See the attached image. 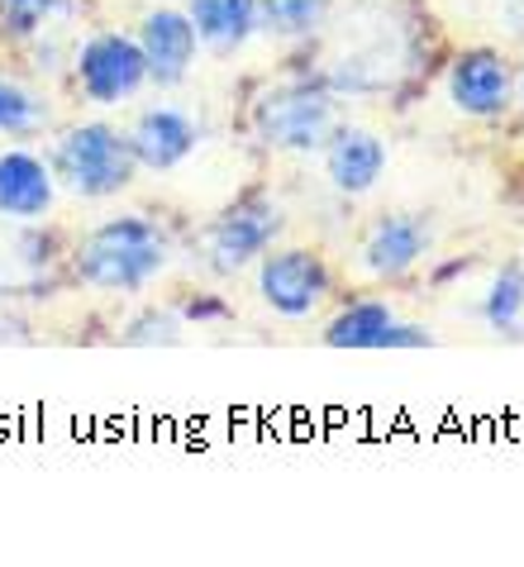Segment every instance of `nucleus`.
Masks as SVG:
<instances>
[{
    "label": "nucleus",
    "mask_w": 524,
    "mask_h": 567,
    "mask_svg": "<svg viewBox=\"0 0 524 567\" xmlns=\"http://www.w3.org/2000/svg\"><path fill=\"white\" fill-rule=\"evenodd\" d=\"M172 258L167 234L143 215H120L95 225L76 248V281L105 296H134Z\"/></svg>",
    "instance_id": "obj_1"
},
{
    "label": "nucleus",
    "mask_w": 524,
    "mask_h": 567,
    "mask_svg": "<svg viewBox=\"0 0 524 567\" xmlns=\"http://www.w3.org/2000/svg\"><path fill=\"white\" fill-rule=\"evenodd\" d=\"M53 177L62 192L82 196V200H105V196H120L124 186L134 182V153H130V138H124L115 124H72V130L58 134L53 157H48Z\"/></svg>",
    "instance_id": "obj_2"
},
{
    "label": "nucleus",
    "mask_w": 524,
    "mask_h": 567,
    "mask_svg": "<svg viewBox=\"0 0 524 567\" xmlns=\"http://www.w3.org/2000/svg\"><path fill=\"white\" fill-rule=\"evenodd\" d=\"M333 124V91L320 82H281L253 105V134L277 153H320Z\"/></svg>",
    "instance_id": "obj_3"
},
{
    "label": "nucleus",
    "mask_w": 524,
    "mask_h": 567,
    "mask_svg": "<svg viewBox=\"0 0 524 567\" xmlns=\"http://www.w3.org/2000/svg\"><path fill=\"white\" fill-rule=\"evenodd\" d=\"M281 225H286V219L277 210V200H267V196L238 200V206H229L225 215H215L210 225H205V234H201L205 262H210L219 277L244 272V267H253L267 254V248L277 244Z\"/></svg>",
    "instance_id": "obj_4"
},
{
    "label": "nucleus",
    "mask_w": 524,
    "mask_h": 567,
    "mask_svg": "<svg viewBox=\"0 0 524 567\" xmlns=\"http://www.w3.org/2000/svg\"><path fill=\"white\" fill-rule=\"evenodd\" d=\"M333 291V277L315 248H277L258 258V296L281 320H315Z\"/></svg>",
    "instance_id": "obj_5"
},
{
    "label": "nucleus",
    "mask_w": 524,
    "mask_h": 567,
    "mask_svg": "<svg viewBox=\"0 0 524 567\" xmlns=\"http://www.w3.org/2000/svg\"><path fill=\"white\" fill-rule=\"evenodd\" d=\"M76 91L91 105H124L134 101L143 86H148V62L138 53V39L130 34H91L82 49H76Z\"/></svg>",
    "instance_id": "obj_6"
},
{
    "label": "nucleus",
    "mask_w": 524,
    "mask_h": 567,
    "mask_svg": "<svg viewBox=\"0 0 524 567\" xmlns=\"http://www.w3.org/2000/svg\"><path fill=\"white\" fill-rule=\"evenodd\" d=\"M429 248H434V215H424V210H387V215L372 219L368 234H362L358 258H362V272L387 281V277L410 272Z\"/></svg>",
    "instance_id": "obj_7"
},
{
    "label": "nucleus",
    "mask_w": 524,
    "mask_h": 567,
    "mask_svg": "<svg viewBox=\"0 0 524 567\" xmlns=\"http://www.w3.org/2000/svg\"><path fill=\"white\" fill-rule=\"evenodd\" d=\"M449 101L472 120H496L515 105V68L496 49L458 53L449 68Z\"/></svg>",
    "instance_id": "obj_8"
},
{
    "label": "nucleus",
    "mask_w": 524,
    "mask_h": 567,
    "mask_svg": "<svg viewBox=\"0 0 524 567\" xmlns=\"http://www.w3.org/2000/svg\"><path fill=\"white\" fill-rule=\"evenodd\" d=\"M124 138H130V153H134L138 167L172 172L201 148L205 130H201V120L191 115V110H182V105H148L130 124V134Z\"/></svg>",
    "instance_id": "obj_9"
},
{
    "label": "nucleus",
    "mask_w": 524,
    "mask_h": 567,
    "mask_svg": "<svg viewBox=\"0 0 524 567\" xmlns=\"http://www.w3.org/2000/svg\"><path fill=\"white\" fill-rule=\"evenodd\" d=\"M325 177L339 196H368L387 172V144L381 134L362 130V124H333V134L325 138Z\"/></svg>",
    "instance_id": "obj_10"
},
{
    "label": "nucleus",
    "mask_w": 524,
    "mask_h": 567,
    "mask_svg": "<svg viewBox=\"0 0 524 567\" xmlns=\"http://www.w3.org/2000/svg\"><path fill=\"white\" fill-rule=\"evenodd\" d=\"M138 53L148 62V82L157 86H177L196 68V53H201V39H196V24L186 20V10H153L143 14L138 24Z\"/></svg>",
    "instance_id": "obj_11"
},
{
    "label": "nucleus",
    "mask_w": 524,
    "mask_h": 567,
    "mask_svg": "<svg viewBox=\"0 0 524 567\" xmlns=\"http://www.w3.org/2000/svg\"><path fill=\"white\" fill-rule=\"evenodd\" d=\"M325 343L329 349H424L429 334L420 324L395 320L387 301H353L329 320Z\"/></svg>",
    "instance_id": "obj_12"
},
{
    "label": "nucleus",
    "mask_w": 524,
    "mask_h": 567,
    "mask_svg": "<svg viewBox=\"0 0 524 567\" xmlns=\"http://www.w3.org/2000/svg\"><path fill=\"white\" fill-rule=\"evenodd\" d=\"M58 200V177L39 153L6 148L0 153V219H20V225H39Z\"/></svg>",
    "instance_id": "obj_13"
},
{
    "label": "nucleus",
    "mask_w": 524,
    "mask_h": 567,
    "mask_svg": "<svg viewBox=\"0 0 524 567\" xmlns=\"http://www.w3.org/2000/svg\"><path fill=\"white\" fill-rule=\"evenodd\" d=\"M186 20L196 24L205 53L229 58L258 34V6L253 0H186Z\"/></svg>",
    "instance_id": "obj_14"
},
{
    "label": "nucleus",
    "mask_w": 524,
    "mask_h": 567,
    "mask_svg": "<svg viewBox=\"0 0 524 567\" xmlns=\"http://www.w3.org/2000/svg\"><path fill=\"white\" fill-rule=\"evenodd\" d=\"M53 254L29 225L20 219H0V296H24L39 281H48Z\"/></svg>",
    "instance_id": "obj_15"
},
{
    "label": "nucleus",
    "mask_w": 524,
    "mask_h": 567,
    "mask_svg": "<svg viewBox=\"0 0 524 567\" xmlns=\"http://www.w3.org/2000/svg\"><path fill=\"white\" fill-rule=\"evenodd\" d=\"M482 324L505 343H524V262H505L482 291Z\"/></svg>",
    "instance_id": "obj_16"
},
{
    "label": "nucleus",
    "mask_w": 524,
    "mask_h": 567,
    "mask_svg": "<svg viewBox=\"0 0 524 567\" xmlns=\"http://www.w3.org/2000/svg\"><path fill=\"white\" fill-rule=\"evenodd\" d=\"M258 6V29L273 39H310L329 24L333 0H253Z\"/></svg>",
    "instance_id": "obj_17"
},
{
    "label": "nucleus",
    "mask_w": 524,
    "mask_h": 567,
    "mask_svg": "<svg viewBox=\"0 0 524 567\" xmlns=\"http://www.w3.org/2000/svg\"><path fill=\"white\" fill-rule=\"evenodd\" d=\"M43 124H48V105L34 96V91H24L20 82H6V76H0V134L29 138V134H39Z\"/></svg>",
    "instance_id": "obj_18"
},
{
    "label": "nucleus",
    "mask_w": 524,
    "mask_h": 567,
    "mask_svg": "<svg viewBox=\"0 0 524 567\" xmlns=\"http://www.w3.org/2000/svg\"><path fill=\"white\" fill-rule=\"evenodd\" d=\"M76 10V0H0V29L10 34H43Z\"/></svg>",
    "instance_id": "obj_19"
},
{
    "label": "nucleus",
    "mask_w": 524,
    "mask_h": 567,
    "mask_svg": "<svg viewBox=\"0 0 524 567\" xmlns=\"http://www.w3.org/2000/svg\"><path fill=\"white\" fill-rule=\"evenodd\" d=\"M505 24H511V34L524 39V0H505Z\"/></svg>",
    "instance_id": "obj_20"
},
{
    "label": "nucleus",
    "mask_w": 524,
    "mask_h": 567,
    "mask_svg": "<svg viewBox=\"0 0 524 567\" xmlns=\"http://www.w3.org/2000/svg\"><path fill=\"white\" fill-rule=\"evenodd\" d=\"M515 101H520V105H524V72H520V76H515Z\"/></svg>",
    "instance_id": "obj_21"
}]
</instances>
